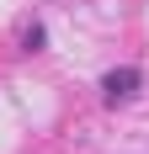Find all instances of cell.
<instances>
[{
  "instance_id": "6da1fadb",
  "label": "cell",
  "mask_w": 149,
  "mask_h": 154,
  "mask_svg": "<svg viewBox=\"0 0 149 154\" xmlns=\"http://www.w3.org/2000/svg\"><path fill=\"white\" fill-rule=\"evenodd\" d=\"M101 91H106V101H128V96L138 91V69H112V75H101Z\"/></svg>"
}]
</instances>
